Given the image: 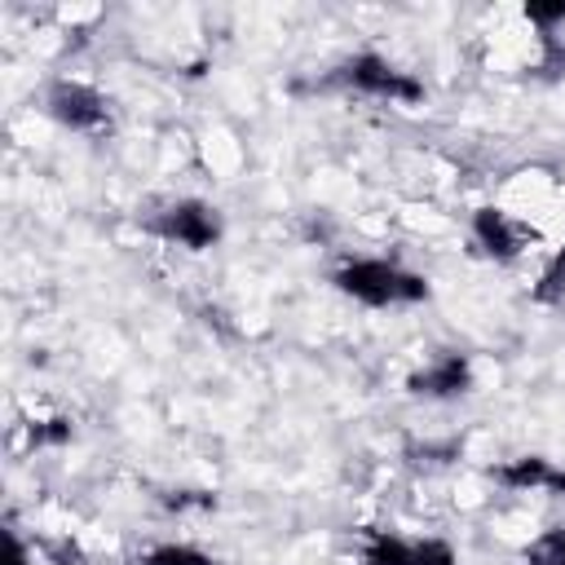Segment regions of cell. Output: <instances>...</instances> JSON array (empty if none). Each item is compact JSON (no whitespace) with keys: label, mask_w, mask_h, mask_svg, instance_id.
<instances>
[{"label":"cell","mask_w":565,"mask_h":565,"mask_svg":"<svg viewBox=\"0 0 565 565\" xmlns=\"http://www.w3.org/2000/svg\"><path fill=\"white\" fill-rule=\"evenodd\" d=\"M335 291L353 296L358 305L371 309H402V305H419L428 300V282L424 274L397 265V260H380V256H353L331 274Z\"/></svg>","instance_id":"1"},{"label":"cell","mask_w":565,"mask_h":565,"mask_svg":"<svg viewBox=\"0 0 565 565\" xmlns=\"http://www.w3.org/2000/svg\"><path fill=\"white\" fill-rule=\"evenodd\" d=\"M331 84H344V88H353V93H366V97L402 102V106H415V102H424V84H419L411 71H402L397 62H388V57H380V53H371V49H362V53L344 57V62L335 66Z\"/></svg>","instance_id":"2"},{"label":"cell","mask_w":565,"mask_h":565,"mask_svg":"<svg viewBox=\"0 0 565 565\" xmlns=\"http://www.w3.org/2000/svg\"><path fill=\"white\" fill-rule=\"evenodd\" d=\"M146 230L154 238H163V243H177V247H190V252H207V247L221 243L225 221L203 199H172V203H163V207H154L146 216Z\"/></svg>","instance_id":"3"},{"label":"cell","mask_w":565,"mask_h":565,"mask_svg":"<svg viewBox=\"0 0 565 565\" xmlns=\"http://www.w3.org/2000/svg\"><path fill=\"white\" fill-rule=\"evenodd\" d=\"M44 110H49L53 124H62V128H71V132L97 137V132L110 128V102H106L93 84L71 79V75L49 79V88H44Z\"/></svg>","instance_id":"4"},{"label":"cell","mask_w":565,"mask_h":565,"mask_svg":"<svg viewBox=\"0 0 565 565\" xmlns=\"http://www.w3.org/2000/svg\"><path fill=\"white\" fill-rule=\"evenodd\" d=\"M362 561L366 565H459L446 539H402L388 530H366Z\"/></svg>","instance_id":"5"},{"label":"cell","mask_w":565,"mask_h":565,"mask_svg":"<svg viewBox=\"0 0 565 565\" xmlns=\"http://www.w3.org/2000/svg\"><path fill=\"white\" fill-rule=\"evenodd\" d=\"M472 238H477V247H481L490 260H516V256L539 238V230L525 225V221H516V216L503 212V207H477V212H472Z\"/></svg>","instance_id":"6"},{"label":"cell","mask_w":565,"mask_h":565,"mask_svg":"<svg viewBox=\"0 0 565 565\" xmlns=\"http://www.w3.org/2000/svg\"><path fill=\"white\" fill-rule=\"evenodd\" d=\"M468 388H472V362L463 353H437L428 366L406 375V393L411 397H428V402L463 397Z\"/></svg>","instance_id":"7"},{"label":"cell","mask_w":565,"mask_h":565,"mask_svg":"<svg viewBox=\"0 0 565 565\" xmlns=\"http://www.w3.org/2000/svg\"><path fill=\"white\" fill-rule=\"evenodd\" d=\"M490 477L508 490H552L565 499V468L547 463L543 455H521V459H508L499 468H490Z\"/></svg>","instance_id":"8"},{"label":"cell","mask_w":565,"mask_h":565,"mask_svg":"<svg viewBox=\"0 0 565 565\" xmlns=\"http://www.w3.org/2000/svg\"><path fill=\"white\" fill-rule=\"evenodd\" d=\"M141 565H221V561L194 543H154L141 552Z\"/></svg>","instance_id":"9"},{"label":"cell","mask_w":565,"mask_h":565,"mask_svg":"<svg viewBox=\"0 0 565 565\" xmlns=\"http://www.w3.org/2000/svg\"><path fill=\"white\" fill-rule=\"evenodd\" d=\"M525 565H565V530L552 525L525 547Z\"/></svg>","instance_id":"10"},{"label":"cell","mask_w":565,"mask_h":565,"mask_svg":"<svg viewBox=\"0 0 565 565\" xmlns=\"http://www.w3.org/2000/svg\"><path fill=\"white\" fill-rule=\"evenodd\" d=\"M565 296V247L543 265V274H539V282H534V300L539 305H556Z\"/></svg>","instance_id":"11"},{"label":"cell","mask_w":565,"mask_h":565,"mask_svg":"<svg viewBox=\"0 0 565 565\" xmlns=\"http://www.w3.org/2000/svg\"><path fill=\"white\" fill-rule=\"evenodd\" d=\"M530 26H539V35H556V26L565 22V0H552V4H525L521 9Z\"/></svg>","instance_id":"12"},{"label":"cell","mask_w":565,"mask_h":565,"mask_svg":"<svg viewBox=\"0 0 565 565\" xmlns=\"http://www.w3.org/2000/svg\"><path fill=\"white\" fill-rule=\"evenodd\" d=\"M26 433H31V446H62V441H71L75 428H71V419L57 415V419H40V424H31Z\"/></svg>","instance_id":"13"},{"label":"cell","mask_w":565,"mask_h":565,"mask_svg":"<svg viewBox=\"0 0 565 565\" xmlns=\"http://www.w3.org/2000/svg\"><path fill=\"white\" fill-rule=\"evenodd\" d=\"M539 49H543V57H539V71H543L547 79L565 75V40H561V35H539Z\"/></svg>","instance_id":"14"},{"label":"cell","mask_w":565,"mask_h":565,"mask_svg":"<svg viewBox=\"0 0 565 565\" xmlns=\"http://www.w3.org/2000/svg\"><path fill=\"white\" fill-rule=\"evenodd\" d=\"M0 565H31V552H26V543L18 539L13 525L0 530Z\"/></svg>","instance_id":"15"},{"label":"cell","mask_w":565,"mask_h":565,"mask_svg":"<svg viewBox=\"0 0 565 565\" xmlns=\"http://www.w3.org/2000/svg\"><path fill=\"white\" fill-rule=\"evenodd\" d=\"M44 556H49L53 565H84V552H79V543H71V539H44Z\"/></svg>","instance_id":"16"},{"label":"cell","mask_w":565,"mask_h":565,"mask_svg":"<svg viewBox=\"0 0 565 565\" xmlns=\"http://www.w3.org/2000/svg\"><path fill=\"white\" fill-rule=\"evenodd\" d=\"M163 503L168 508H212V494H203V490H172Z\"/></svg>","instance_id":"17"}]
</instances>
